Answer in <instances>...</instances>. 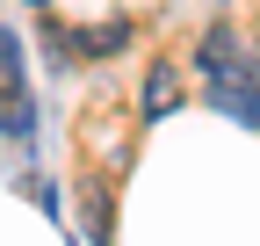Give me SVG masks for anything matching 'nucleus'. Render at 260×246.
<instances>
[{
	"label": "nucleus",
	"mask_w": 260,
	"mask_h": 246,
	"mask_svg": "<svg viewBox=\"0 0 260 246\" xmlns=\"http://www.w3.org/2000/svg\"><path fill=\"white\" fill-rule=\"evenodd\" d=\"M195 66H203L210 80H232V73H260V66H239V29L232 22H210L203 44H195Z\"/></svg>",
	"instance_id": "1"
},
{
	"label": "nucleus",
	"mask_w": 260,
	"mask_h": 246,
	"mask_svg": "<svg viewBox=\"0 0 260 246\" xmlns=\"http://www.w3.org/2000/svg\"><path fill=\"white\" fill-rule=\"evenodd\" d=\"M181 102H188V87H181V66H174V58H159V66L145 73V123H167Z\"/></svg>",
	"instance_id": "2"
},
{
	"label": "nucleus",
	"mask_w": 260,
	"mask_h": 246,
	"mask_svg": "<svg viewBox=\"0 0 260 246\" xmlns=\"http://www.w3.org/2000/svg\"><path fill=\"white\" fill-rule=\"evenodd\" d=\"M210 109H224L232 123H246V131H260V95H253V73L210 80Z\"/></svg>",
	"instance_id": "3"
}]
</instances>
